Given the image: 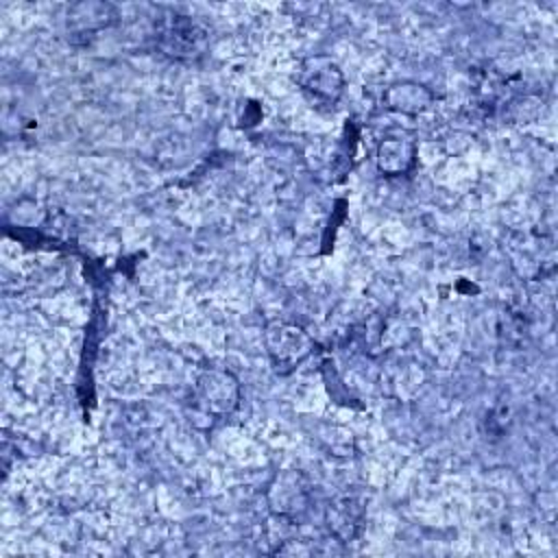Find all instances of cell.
<instances>
[{
    "instance_id": "cell-1",
    "label": "cell",
    "mask_w": 558,
    "mask_h": 558,
    "mask_svg": "<svg viewBox=\"0 0 558 558\" xmlns=\"http://www.w3.org/2000/svg\"><path fill=\"white\" fill-rule=\"evenodd\" d=\"M157 46L179 61L198 59L209 46V26L198 17L174 13L159 22Z\"/></svg>"
},
{
    "instance_id": "cell-2",
    "label": "cell",
    "mask_w": 558,
    "mask_h": 558,
    "mask_svg": "<svg viewBox=\"0 0 558 558\" xmlns=\"http://www.w3.org/2000/svg\"><path fill=\"white\" fill-rule=\"evenodd\" d=\"M299 85L310 100L333 105L344 89V74L331 57L314 54L303 59L299 68Z\"/></svg>"
},
{
    "instance_id": "cell-3",
    "label": "cell",
    "mask_w": 558,
    "mask_h": 558,
    "mask_svg": "<svg viewBox=\"0 0 558 558\" xmlns=\"http://www.w3.org/2000/svg\"><path fill=\"white\" fill-rule=\"evenodd\" d=\"M266 351L277 371H292L299 366L314 349L310 333L290 323H270L266 327Z\"/></svg>"
},
{
    "instance_id": "cell-4",
    "label": "cell",
    "mask_w": 558,
    "mask_h": 558,
    "mask_svg": "<svg viewBox=\"0 0 558 558\" xmlns=\"http://www.w3.org/2000/svg\"><path fill=\"white\" fill-rule=\"evenodd\" d=\"M196 392L209 414H231L240 403V384L229 371L209 368L198 375Z\"/></svg>"
},
{
    "instance_id": "cell-5",
    "label": "cell",
    "mask_w": 558,
    "mask_h": 558,
    "mask_svg": "<svg viewBox=\"0 0 558 558\" xmlns=\"http://www.w3.org/2000/svg\"><path fill=\"white\" fill-rule=\"evenodd\" d=\"M268 501L279 517L294 519L301 512H305L307 504H310V488H307L303 475L296 471L279 473L275 484L270 486Z\"/></svg>"
},
{
    "instance_id": "cell-6",
    "label": "cell",
    "mask_w": 558,
    "mask_h": 558,
    "mask_svg": "<svg viewBox=\"0 0 558 558\" xmlns=\"http://www.w3.org/2000/svg\"><path fill=\"white\" fill-rule=\"evenodd\" d=\"M366 506L357 495H340L327 506V525L329 532L340 538L342 543L353 541L364 525Z\"/></svg>"
},
{
    "instance_id": "cell-7",
    "label": "cell",
    "mask_w": 558,
    "mask_h": 558,
    "mask_svg": "<svg viewBox=\"0 0 558 558\" xmlns=\"http://www.w3.org/2000/svg\"><path fill=\"white\" fill-rule=\"evenodd\" d=\"M377 170L386 177L405 174L416 161V144L410 137H386L375 153Z\"/></svg>"
},
{
    "instance_id": "cell-8",
    "label": "cell",
    "mask_w": 558,
    "mask_h": 558,
    "mask_svg": "<svg viewBox=\"0 0 558 558\" xmlns=\"http://www.w3.org/2000/svg\"><path fill=\"white\" fill-rule=\"evenodd\" d=\"M384 105L392 111L399 113H423L425 109L432 107L434 102V94L418 83L412 81H403V83H395L384 92Z\"/></svg>"
},
{
    "instance_id": "cell-9",
    "label": "cell",
    "mask_w": 558,
    "mask_h": 558,
    "mask_svg": "<svg viewBox=\"0 0 558 558\" xmlns=\"http://www.w3.org/2000/svg\"><path fill=\"white\" fill-rule=\"evenodd\" d=\"M118 17V11L107 2H78L68 9V24L74 31L92 33L109 26Z\"/></svg>"
}]
</instances>
